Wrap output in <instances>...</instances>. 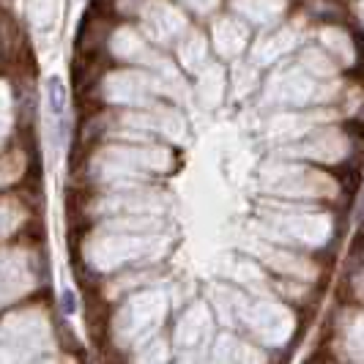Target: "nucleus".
<instances>
[{
  "label": "nucleus",
  "mask_w": 364,
  "mask_h": 364,
  "mask_svg": "<svg viewBox=\"0 0 364 364\" xmlns=\"http://www.w3.org/2000/svg\"><path fill=\"white\" fill-rule=\"evenodd\" d=\"M50 102H53V112L60 118V115H63V85H60L58 80L50 82Z\"/></svg>",
  "instance_id": "obj_1"
}]
</instances>
